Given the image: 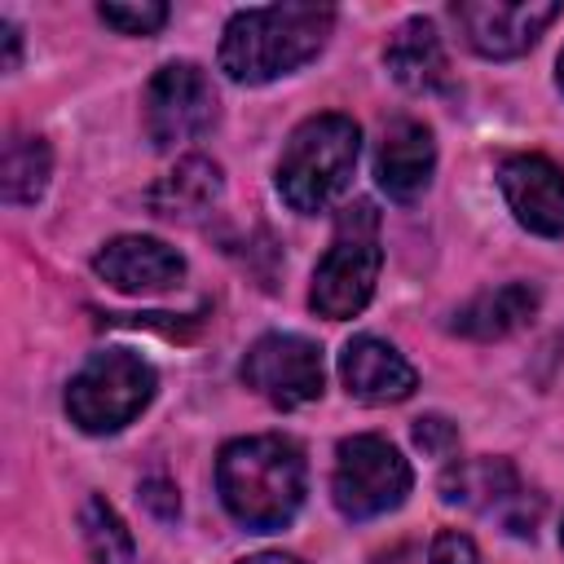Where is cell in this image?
Returning <instances> with one entry per match:
<instances>
[{
	"label": "cell",
	"mask_w": 564,
	"mask_h": 564,
	"mask_svg": "<svg viewBox=\"0 0 564 564\" xmlns=\"http://www.w3.org/2000/svg\"><path fill=\"white\" fill-rule=\"evenodd\" d=\"M304 454L291 436L264 432L229 441L216 458V494L225 511L251 533H273L295 520L304 502Z\"/></svg>",
	"instance_id": "6da1fadb"
},
{
	"label": "cell",
	"mask_w": 564,
	"mask_h": 564,
	"mask_svg": "<svg viewBox=\"0 0 564 564\" xmlns=\"http://www.w3.org/2000/svg\"><path fill=\"white\" fill-rule=\"evenodd\" d=\"M335 26V9L326 4H264L238 9L220 35V70L234 84H269L278 75L313 62Z\"/></svg>",
	"instance_id": "7a4b0ae2"
},
{
	"label": "cell",
	"mask_w": 564,
	"mask_h": 564,
	"mask_svg": "<svg viewBox=\"0 0 564 564\" xmlns=\"http://www.w3.org/2000/svg\"><path fill=\"white\" fill-rule=\"evenodd\" d=\"M357 150H361V132L348 115L326 110V115L304 119L278 159L282 203L295 212H326L348 189Z\"/></svg>",
	"instance_id": "3957f363"
},
{
	"label": "cell",
	"mask_w": 564,
	"mask_h": 564,
	"mask_svg": "<svg viewBox=\"0 0 564 564\" xmlns=\"http://www.w3.org/2000/svg\"><path fill=\"white\" fill-rule=\"evenodd\" d=\"M379 264H383L379 212L370 198H352L335 220V234H330L322 264L313 269V291H308L313 313H322L330 322L357 317L375 295Z\"/></svg>",
	"instance_id": "277c9868"
},
{
	"label": "cell",
	"mask_w": 564,
	"mask_h": 564,
	"mask_svg": "<svg viewBox=\"0 0 564 564\" xmlns=\"http://www.w3.org/2000/svg\"><path fill=\"white\" fill-rule=\"evenodd\" d=\"M154 366L128 348L93 352L66 388V414L79 432L106 436L132 423L154 397Z\"/></svg>",
	"instance_id": "5b68a950"
},
{
	"label": "cell",
	"mask_w": 564,
	"mask_h": 564,
	"mask_svg": "<svg viewBox=\"0 0 564 564\" xmlns=\"http://www.w3.org/2000/svg\"><path fill=\"white\" fill-rule=\"evenodd\" d=\"M414 476L401 449L388 436L361 432L339 441L335 449V476H330V498L339 516L348 520H375L383 511H397L410 494Z\"/></svg>",
	"instance_id": "8992f818"
},
{
	"label": "cell",
	"mask_w": 564,
	"mask_h": 564,
	"mask_svg": "<svg viewBox=\"0 0 564 564\" xmlns=\"http://www.w3.org/2000/svg\"><path fill=\"white\" fill-rule=\"evenodd\" d=\"M242 383L278 410H295L322 397V348L304 335H260L242 357Z\"/></svg>",
	"instance_id": "52a82bcc"
},
{
	"label": "cell",
	"mask_w": 564,
	"mask_h": 564,
	"mask_svg": "<svg viewBox=\"0 0 564 564\" xmlns=\"http://www.w3.org/2000/svg\"><path fill=\"white\" fill-rule=\"evenodd\" d=\"M216 123L212 79L194 62H167L145 84V132L159 150L203 137Z\"/></svg>",
	"instance_id": "ba28073f"
},
{
	"label": "cell",
	"mask_w": 564,
	"mask_h": 564,
	"mask_svg": "<svg viewBox=\"0 0 564 564\" xmlns=\"http://www.w3.org/2000/svg\"><path fill=\"white\" fill-rule=\"evenodd\" d=\"M454 18L480 57H520L560 18V4H551V0H467V4H454Z\"/></svg>",
	"instance_id": "9c48e42d"
},
{
	"label": "cell",
	"mask_w": 564,
	"mask_h": 564,
	"mask_svg": "<svg viewBox=\"0 0 564 564\" xmlns=\"http://www.w3.org/2000/svg\"><path fill=\"white\" fill-rule=\"evenodd\" d=\"M441 498L449 507H467V511H498L502 524L511 533H533L538 516H524L529 498L520 489V476L507 458H463L441 476Z\"/></svg>",
	"instance_id": "30bf717a"
},
{
	"label": "cell",
	"mask_w": 564,
	"mask_h": 564,
	"mask_svg": "<svg viewBox=\"0 0 564 564\" xmlns=\"http://www.w3.org/2000/svg\"><path fill=\"white\" fill-rule=\"evenodd\" d=\"M498 189L529 234L564 238V167L542 154H507L498 163Z\"/></svg>",
	"instance_id": "8fae6325"
},
{
	"label": "cell",
	"mask_w": 564,
	"mask_h": 564,
	"mask_svg": "<svg viewBox=\"0 0 564 564\" xmlns=\"http://www.w3.org/2000/svg\"><path fill=\"white\" fill-rule=\"evenodd\" d=\"M93 269L101 282H110L123 295H154V291H172L185 278V260L176 247L145 238V234H123L110 238L97 256Z\"/></svg>",
	"instance_id": "7c38bea8"
},
{
	"label": "cell",
	"mask_w": 564,
	"mask_h": 564,
	"mask_svg": "<svg viewBox=\"0 0 564 564\" xmlns=\"http://www.w3.org/2000/svg\"><path fill=\"white\" fill-rule=\"evenodd\" d=\"M339 379H344L348 397H357L366 405H392V401H405L419 388L414 366L392 344H383L375 335H357V339L344 344Z\"/></svg>",
	"instance_id": "4fadbf2b"
},
{
	"label": "cell",
	"mask_w": 564,
	"mask_h": 564,
	"mask_svg": "<svg viewBox=\"0 0 564 564\" xmlns=\"http://www.w3.org/2000/svg\"><path fill=\"white\" fill-rule=\"evenodd\" d=\"M436 167V141L419 119H392L383 128L379 154H375V176L383 185L388 198L397 203H414Z\"/></svg>",
	"instance_id": "5bb4252c"
},
{
	"label": "cell",
	"mask_w": 564,
	"mask_h": 564,
	"mask_svg": "<svg viewBox=\"0 0 564 564\" xmlns=\"http://www.w3.org/2000/svg\"><path fill=\"white\" fill-rule=\"evenodd\" d=\"M383 62H388V75L410 88V93H441L449 88V62H445V48H441V35L427 18H410L392 31L388 48H383Z\"/></svg>",
	"instance_id": "9a60e30c"
},
{
	"label": "cell",
	"mask_w": 564,
	"mask_h": 564,
	"mask_svg": "<svg viewBox=\"0 0 564 564\" xmlns=\"http://www.w3.org/2000/svg\"><path fill=\"white\" fill-rule=\"evenodd\" d=\"M220 194H225L220 167L203 154H189L167 176H159V185L145 194V203L163 220H198L220 203Z\"/></svg>",
	"instance_id": "2e32d148"
},
{
	"label": "cell",
	"mask_w": 564,
	"mask_h": 564,
	"mask_svg": "<svg viewBox=\"0 0 564 564\" xmlns=\"http://www.w3.org/2000/svg\"><path fill=\"white\" fill-rule=\"evenodd\" d=\"M533 313H538V291L529 282H507V286H494V291L471 295L454 313L449 330L463 335V339H480L485 344V339H502V335L520 330Z\"/></svg>",
	"instance_id": "e0dca14e"
},
{
	"label": "cell",
	"mask_w": 564,
	"mask_h": 564,
	"mask_svg": "<svg viewBox=\"0 0 564 564\" xmlns=\"http://www.w3.org/2000/svg\"><path fill=\"white\" fill-rule=\"evenodd\" d=\"M53 159L48 145L40 137H13L4 145V163H0V189L9 203H35L48 185Z\"/></svg>",
	"instance_id": "ac0fdd59"
},
{
	"label": "cell",
	"mask_w": 564,
	"mask_h": 564,
	"mask_svg": "<svg viewBox=\"0 0 564 564\" xmlns=\"http://www.w3.org/2000/svg\"><path fill=\"white\" fill-rule=\"evenodd\" d=\"M79 529H84V542H88L93 564H137V542H132L128 524L119 520V511H115L106 498L93 494V498L84 502Z\"/></svg>",
	"instance_id": "d6986e66"
},
{
	"label": "cell",
	"mask_w": 564,
	"mask_h": 564,
	"mask_svg": "<svg viewBox=\"0 0 564 564\" xmlns=\"http://www.w3.org/2000/svg\"><path fill=\"white\" fill-rule=\"evenodd\" d=\"M97 18L123 35H154L167 22V4L159 0H141V4H101Z\"/></svg>",
	"instance_id": "ffe728a7"
},
{
	"label": "cell",
	"mask_w": 564,
	"mask_h": 564,
	"mask_svg": "<svg viewBox=\"0 0 564 564\" xmlns=\"http://www.w3.org/2000/svg\"><path fill=\"white\" fill-rule=\"evenodd\" d=\"M414 445L427 458H449L458 449V427L441 414H423V419H414Z\"/></svg>",
	"instance_id": "44dd1931"
},
{
	"label": "cell",
	"mask_w": 564,
	"mask_h": 564,
	"mask_svg": "<svg viewBox=\"0 0 564 564\" xmlns=\"http://www.w3.org/2000/svg\"><path fill=\"white\" fill-rule=\"evenodd\" d=\"M427 564H480V551L467 533L458 529H441L427 546Z\"/></svg>",
	"instance_id": "7402d4cb"
},
{
	"label": "cell",
	"mask_w": 564,
	"mask_h": 564,
	"mask_svg": "<svg viewBox=\"0 0 564 564\" xmlns=\"http://www.w3.org/2000/svg\"><path fill=\"white\" fill-rule=\"evenodd\" d=\"M141 502H145L159 520H176V516H181L176 485H167V480H145V485H141Z\"/></svg>",
	"instance_id": "603a6c76"
},
{
	"label": "cell",
	"mask_w": 564,
	"mask_h": 564,
	"mask_svg": "<svg viewBox=\"0 0 564 564\" xmlns=\"http://www.w3.org/2000/svg\"><path fill=\"white\" fill-rule=\"evenodd\" d=\"M0 35H4V70H18V53H22V35L13 22H0Z\"/></svg>",
	"instance_id": "cb8c5ba5"
},
{
	"label": "cell",
	"mask_w": 564,
	"mask_h": 564,
	"mask_svg": "<svg viewBox=\"0 0 564 564\" xmlns=\"http://www.w3.org/2000/svg\"><path fill=\"white\" fill-rule=\"evenodd\" d=\"M242 564H300V560H291V555H282V551H264V555H251V560H242Z\"/></svg>",
	"instance_id": "d4e9b609"
},
{
	"label": "cell",
	"mask_w": 564,
	"mask_h": 564,
	"mask_svg": "<svg viewBox=\"0 0 564 564\" xmlns=\"http://www.w3.org/2000/svg\"><path fill=\"white\" fill-rule=\"evenodd\" d=\"M555 84H560V93H564V53H560V62H555Z\"/></svg>",
	"instance_id": "484cf974"
},
{
	"label": "cell",
	"mask_w": 564,
	"mask_h": 564,
	"mask_svg": "<svg viewBox=\"0 0 564 564\" xmlns=\"http://www.w3.org/2000/svg\"><path fill=\"white\" fill-rule=\"evenodd\" d=\"M560 542H564V524H560Z\"/></svg>",
	"instance_id": "4316f807"
}]
</instances>
